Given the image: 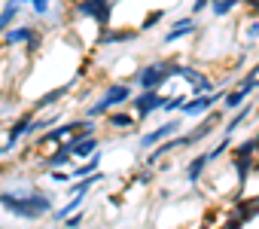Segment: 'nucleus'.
<instances>
[{"label":"nucleus","instance_id":"f257e3e1","mask_svg":"<svg viewBox=\"0 0 259 229\" xmlns=\"http://www.w3.org/2000/svg\"><path fill=\"white\" fill-rule=\"evenodd\" d=\"M0 205L19 220H40L52 214V196L37 193V189L34 193H0Z\"/></svg>","mask_w":259,"mask_h":229},{"label":"nucleus","instance_id":"f03ea898","mask_svg":"<svg viewBox=\"0 0 259 229\" xmlns=\"http://www.w3.org/2000/svg\"><path fill=\"white\" fill-rule=\"evenodd\" d=\"M128 98H132V86H128V83H116V86H110V89L104 92V98H101V101H95V104H89V107H85V120L107 117L113 107L125 104Z\"/></svg>","mask_w":259,"mask_h":229},{"label":"nucleus","instance_id":"7ed1b4c3","mask_svg":"<svg viewBox=\"0 0 259 229\" xmlns=\"http://www.w3.org/2000/svg\"><path fill=\"white\" fill-rule=\"evenodd\" d=\"M174 64H177V61H153V64H147L144 70L135 73V83L141 86V92H147V89H162V86L174 77Z\"/></svg>","mask_w":259,"mask_h":229},{"label":"nucleus","instance_id":"20e7f679","mask_svg":"<svg viewBox=\"0 0 259 229\" xmlns=\"http://www.w3.org/2000/svg\"><path fill=\"white\" fill-rule=\"evenodd\" d=\"M73 7L82 19H95L101 31L110 28V16H113V7L116 0H73Z\"/></svg>","mask_w":259,"mask_h":229},{"label":"nucleus","instance_id":"39448f33","mask_svg":"<svg viewBox=\"0 0 259 229\" xmlns=\"http://www.w3.org/2000/svg\"><path fill=\"white\" fill-rule=\"evenodd\" d=\"M223 95H226V92H204V95H195L192 101L186 98V104L180 107V113H183V117H204L207 110L217 107V101H220Z\"/></svg>","mask_w":259,"mask_h":229},{"label":"nucleus","instance_id":"423d86ee","mask_svg":"<svg viewBox=\"0 0 259 229\" xmlns=\"http://www.w3.org/2000/svg\"><path fill=\"white\" fill-rule=\"evenodd\" d=\"M128 101L135 104V113H138V117H141V120H147L150 113H156V110L162 107L165 95H162L159 89H147V92H141L138 98H128Z\"/></svg>","mask_w":259,"mask_h":229},{"label":"nucleus","instance_id":"0eeeda50","mask_svg":"<svg viewBox=\"0 0 259 229\" xmlns=\"http://www.w3.org/2000/svg\"><path fill=\"white\" fill-rule=\"evenodd\" d=\"M220 123H223V113H220V110H207V113H204V123H201L195 132H189V135H186V144H198V141H204V138L220 126Z\"/></svg>","mask_w":259,"mask_h":229},{"label":"nucleus","instance_id":"6e6552de","mask_svg":"<svg viewBox=\"0 0 259 229\" xmlns=\"http://www.w3.org/2000/svg\"><path fill=\"white\" fill-rule=\"evenodd\" d=\"M180 132V123L177 120H168L165 126H159V129H153L150 135H144V141H141V147H156V144H162V141H168V138H174Z\"/></svg>","mask_w":259,"mask_h":229},{"label":"nucleus","instance_id":"1a4fd4ad","mask_svg":"<svg viewBox=\"0 0 259 229\" xmlns=\"http://www.w3.org/2000/svg\"><path fill=\"white\" fill-rule=\"evenodd\" d=\"M31 123H34V117H31V113H25L22 120H16V123L10 126V135H7V150H16V144H19L25 135H31Z\"/></svg>","mask_w":259,"mask_h":229},{"label":"nucleus","instance_id":"9d476101","mask_svg":"<svg viewBox=\"0 0 259 229\" xmlns=\"http://www.w3.org/2000/svg\"><path fill=\"white\" fill-rule=\"evenodd\" d=\"M79 129V123H64V126H55V129H49L43 138H40V147H46V144H64L67 138H73V132Z\"/></svg>","mask_w":259,"mask_h":229},{"label":"nucleus","instance_id":"9b49d317","mask_svg":"<svg viewBox=\"0 0 259 229\" xmlns=\"http://www.w3.org/2000/svg\"><path fill=\"white\" fill-rule=\"evenodd\" d=\"M195 31H198L195 19H192V16H186V19L174 22V28L165 34V43H177V40H183V37H189V34H195Z\"/></svg>","mask_w":259,"mask_h":229},{"label":"nucleus","instance_id":"f8f14e48","mask_svg":"<svg viewBox=\"0 0 259 229\" xmlns=\"http://www.w3.org/2000/svg\"><path fill=\"white\" fill-rule=\"evenodd\" d=\"M28 4V0H7V7L0 10V37L7 34V28L16 22V16H19V10Z\"/></svg>","mask_w":259,"mask_h":229},{"label":"nucleus","instance_id":"ddd939ff","mask_svg":"<svg viewBox=\"0 0 259 229\" xmlns=\"http://www.w3.org/2000/svg\"><path fill=\"white\" fill-rule=\"evenodd\" d=\"M70 162H73V156H70L67 144H58V150H55V153H49V156L43 159V168L55 171V168H64V165H70Z\"/></svg>","mask_w":259,"mask_h":229},{"label":"nucleus","instance_id":"4468645a","mask_svg":"<svg viewBox=\"0 0 259 229\" xmlns=\"http://www.w3.org/2000/svg\"><path fill=\"white\" fill-rule=\"evenodd\" d=\"M34 34H37V31H34L31 25H19V28H7V34L0 37V40H4L7 46H16V43H28Z\"/></svg>","mask_w":259,"mask_h":229},{"label":"nucleus","instance_id":"2eb2a0df","mask_svg":"<svg viewBox=\"0 0 259 229\" xmlns=\"http://www.w3.org/2000/svg\"><path fill=\"white\" fill-rule=\"evenodd\" d=\"M107 126L110 129H132L135 126V113H125V110H110L107 113Z\"/></svg>","mask_w":259,"mask_h":229},{"label":"nucleus","instance_id":"dca6fc26","mask_svg":"<svg viewBox=\"0 0 259 229\" xmlns=\"http://www.w3.org/2000/svg\"><path fill=\"white\" fill-rule=\"evenodd\" d=\"M67 92H70V86H58V89L46 92L43 98H37V101H34V110H46V107H55V104H58V101L67 95Z\"/></svg>","mask_w":259,"mask_h":229},{"label":"nucleus","instance_id":"f3484780","mask_svg":"<svg viewBox=\"0 0 259 229\" xmlns=\"http://www.w3.org/2000/svg\"><path fill=\"white\" fill-rule=\"evenodd\" d=\"M180 147H186V135H183V138H168V141L156 144V150L150 153V162H159L165 153H171V150H180Z\"/></svg>","mask_w":259,"mask_h":229},{"label":"nucleus","instance_id":"a211bd4d","mask_svg":"<svg viewBox=\"0 0 259 229\" xmlns=\"http://www.w3.org/2000/svg\"><path fill=\"white\" fill-rule=\"evenodd\" d=\"M138 37V31H104L98 37V46H110V43H132Z\"/></svg>","mask_w":259,"mask_h":229},{"label":"nucleus","instance_id":"6ab92c4d","mask_svg":"<svg viewBox=\"0 0 259 229\" xmlns=\"http://www.w3.org/2000/svg\"><path fill=\"white\" fill-rule=\"evenodd\" d=\"M207 165H210V159H207V153H201V156H195V159L189 162V168H186V177H189V183H198Z\"/></svg>","mask_w":259,"mask_h":229},{"label":"nucleus","instance_id":"aec40b11","mask_svg":"<svg viewBox=\"0 0 259 229\" xmlns=\"http://www.w3.org/2000/svg\"><path fill=\"white\" fill-rule=\"evenodd\" d=\"M250 110H253V107H250V104H244V107H241V110L235 113V117H232V120L226 123V129H223V132H226V138H232V135H235V132H238V129H241V126L247 123V117H250Z\"/></svg>","mask_w":259,"mask_h":229},{"label":"nucleus","instance_id":"412c9836","mask_svg":"<svg viewBox=\"0 0 259 229\" xmlns=\"http://www.w3.org/2000/svg\"><path fill=\"white\" fill-rule=\"evenodd\" d=\"M98 165H101V153L95 150V153L89 156V162H85V165H79V168H73V171H70V180H73V177L79 180V177H89V174H95V171H98Z\"/></svg>","mask_w":259,"mask_h":229},{"label":"nucleus","instance_id":"4be33fe9","mask_svg":"<svg viewBox=\"0 0 259 229\" xmlns=\"http://www.w3.org/2000/svg\"><path fill=\"white\" fill-rule=\"evenodd\" d=\"M82 202H85V193H73V199H70L64 208L52 211V217H55V220H64V217H70L73 211H79V208H82Z\"/></svg>","mask_w":259,"mask_h":229},{"label":"nucleus","instance_id":"5701e85b","mask_svg":"<svg viewBox=\"0 0 259 229\" xmlns=\"http://www.w3.org/2000/svg\"><path fill=\"white\" fill-rule=\"evenodd\" d=\"M238 202V214L244 217V220H253L256 214H259V196L256 199H235Z\"/></svg>","mask_w":259,"mask_h":229},{"label":"nucleus","instance_id":"b1692460","mask_svg":"<svg viewBox=\"0 0 259 229\" xmlns=\"http://www.w3.org/2000/svg\"><path fill=\"white\" fill-rule=\"evenodd\" d=\"M247 95H250V92H244V89H232V92L223 95V104H226L229 110H238V107L247 101Z\"/></svg>","mask_w":259,"mask_h":229},{"label":"nucleus","instance_id":"393cba45","mask_svg":"<svg viewBox=\"0 0 259 229\" xmlns=\"http://www.w3.org/2000/svg\"><path fill=\"white\" fill-rule=\"evenodd\" d=\"M235 171H238V183L244 189V183H247V177L253 171V159H235Z\"/></svg>","mask_w":259,"mask_h":229},{"label":"nucleus","instance_id":"a878e982","mask_svg":"<svg viewBox=\"0 0 259 229\" xmlns=\"http://www.w3.org/2000/svg\"><path fill=\"white\" fill-rule=\"evenodd\" d=\"M241 0H210V10H213V16H229Z\"/></svg>","mask_w":259,"mask_h":229},{"label":"nucleus","instance_id":"bb28decb","mask_svg":"<svg viewBox=\"0 0 259 229\" xmlns=\"http://www.w3.org/2000/svg\"><path fill=\"white\" fill-rule=\"evenodd\" d=\"M232 156H235V159H253V156H256V141H244V144H238V147L232 150Z\"/></svg>","mask_w":259,"mask_h":229},{"label":"nucleus","instance_id":"cd10ccee","mask_svg":"<svg viewBox=\"0 0 259 229\" xmlns=\"http://www.w3.org/2000/svg\"><path fill=\"white\" fill-rule=\"evenodd\" d=\"M183 104H186V95H171V98H165V101H162V107H159V110H165V113H177Z\"/></svg>","mask_w":259,"mask_h":229},{"label":"nucleus","instance_id":"c85d7f7f","mask_svg":"<svg viewBox=\"0 0 259 229\" xmlns=\"http://www.w3.org/2000/svg\"><path fill=\"white\" fill-rule=\"evenodd\" d=\"M98 180H104V174H101V171H95V174H89V177H79V183L73 186V193H89Z\"/></svg>","mask_w":259,"mask_h":229},{"label":"nucleus","instance_id":"c756f323","mask_svg":"<svg viewBox=\"0 0 259 229\" xmlns=\"http://www.w3.org/2000/svg\"><path fill=\"white\" fill-rule=\"evenodd\" d=\"M55 123H58V117H40V120H34L31 123V135H37V132H49V129H55Z\"/></svg>","mask_w":259,"mask_h":229},{"label":"nucleus","instance_id":"7c9ffc66","mask_svg":"<svg viewBox=\"0 0 259 229\" xmlns=\"http://www.w3.org/2000/svg\"><path fill=\"white\" fill-rule=\"evenodd\" d=\"M162 19H165V13H162V10H153V13H150V16L144 19V25H141V31H153V28H156V25H159Z\"/></svg>","mask_w":259,"mask_h":229},{"label":"nucleus","instance_id":"2f4dec72","mask_svg":"<svg viewBox=\"0 0 259 229\" xmlns=\"http://www.w3.org/2000/svg\"><path fill=\"white\" fill-rule=\"evenodd\" d=\"M229 147H232V138H223V141H220V144H217V147L207 153V159H210V162H217L223 153H229Z\"/></svg>","mask_w":259,"mask_h":229},{"label":"nucleus","instance_id":"473e14b6","mask_svg":"<svg viewBox=\"0 0 259 229\" xmlns=\"http://www.w3.org/2000/svg\"><path fill=\"white\" fill-rule=\"evenodd\" d=\"M82 220H85V217L73 211V214H70V217H64L61 223H64V229H79V226H82Z\"/></svg>","mask_w":259,"mask_h":229},{"label":"nucleus","instance_id":"72a5a7b5","mask_svg":"<svg viewBox=\"0 0 259 229\" xmlns=\"http://www.w3.org/2000/svg\"><path fill=\"white\" fill-rule=\"evenodd\" d=\"M28 4L34 7L37 16H46V13H49V0H28Z\"/></svg>","mask_w":259,"mask_h":229},{"label":"nucleus","instance_id":"f704fd0d","mask_svg":"<svg viewBox=\"0 0 259 229\" xmlns=\"http://www.w3.org/2000/svg\"><path fill=\"white\" fill-rule=\"evenodd\" d=\"M49 177L55 183H70V171H49Z\"/></svg>","mask_w":259,"mask_h":229},{"label":"nucleus","instance_id":"c9c22d12","mask_svg":"<svg viewBox=\"0 0 259 229\" xmlns=\"http://www.w3.org/2000/svg\"><path fill=\"white\" fill-rule=\"evenodd\" d=\"M210 7V0H195V4H192V16H198L201 10H207Z\"/></svg>","mask_w":259,"mask_h":229},{"label":"nucleus","instance_id":"e433bc0d","mask_svg":"<svg viewBox=\"0 0 259 229\" xmlns=\"http://www.w3.org/2000/svg\"><path fill=\"white\" fill-rule=\"evenodd\" d=\"M37 49H40V34H34V37H31V40H28V52H31V55H34V52H37Z\"/></svg>","mask_w":259,"mask_h":229},{"label":"nucleus","instance_id":"4c0bfd02","mask_svg":"<svg viewBox=\"0 0 259 229\" xmlns=\"http://www.w3.org/2000/svg\"><path fill=\"white\" fill-rule=\"evenodd\" d=\"M247 34H250V37H259V19H253V22H250V28H247Z\"/></svg>","mask_w":259,"mask_h":229},{"label":"nucleus","instance_id":"58836bf2","mask_svg":"<svg viewBox=\"0 0 259 229\" xmlns=\"http://www.w3.org/2000/svg\"><path fill=\"white\" fill-rule=\"evenodd\" d=\"M138 180H141V183H150V180H153V171H141Z\"/></svg>","mask_w":259,"mask_h":229},{"label":"nucleus","instance_id":"ea45409f","mask_svg":"<svg viewBox=\"0 0 259 229\" xmlns=\"http://www.w3.org/2000/svg\"><path fill=\"white\" fill-rule=\"evenodd\" d=\"M7 153H10V150H7V147H0V156H7Z\"/></svg>","mask_w":259,"mask_h":229}]
</instances>
